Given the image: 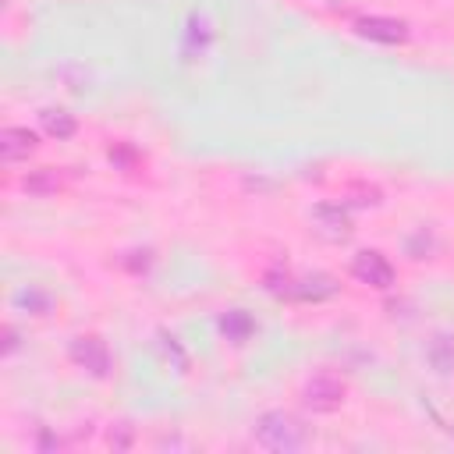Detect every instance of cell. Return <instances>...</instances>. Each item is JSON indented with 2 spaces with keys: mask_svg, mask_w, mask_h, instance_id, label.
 <instances>
[{
  "mask_svg": "<svg viewBox=\"0 0 454 454\" xmlns=\"http://www.w3.org/2000/svg\"><path fill=\"white\" fill-rule=\"evenodd\" d=\"M255 440L266 450H284L287 454V450L305 447L309 443V433H305V426L291 411H266L255 422Z\"/></svg>",
  "mask_w": 454,
  "mask_h": 454,
  "instance_id": "cell-1",
  "label": "cell"
},
{
  "mask_svg": "<svg viewBox=\"0 0 454 454\" xmlns=\"http://www.w3.org/2000/svg\"><path fill=\"white\" fill-rule=\"evenodd\" d=\"M67 355H71V362H74L78 369H85V372L96 376V380H103V376L110 372V365H114L106 340L96 337V333H82V337H74L71 348H67Z\"/></svg>",
  "mask_w": 454,
  "mask_h": 454,
  "instance_id": "cell-2",
  "label": "cell"
},
{
  "mask_svg": "<svg viewBox=\"0 0 454 454\" xmlns=\"http://www.w3.org/2000/svg\"><path fill=\"white\" fill-rule=\"evenodd\" d=\"M273 294H287V298H301V301H319V298H330V294H337V280L333 277H326V273H312V277H301V280H294V277H280V284L273 280V284H266Z\"/></svg>",
  "mask_w": 454,
  "mask_h": 454,
  "instance_id": "cell-3",
  "label": "cell"
},
{
  "mask_svg": "<svg viewBox=\"0 0 454 454\" xmlns=\"http://www.w3.org/2000/svg\"><path fill=\"white\" fill-rule=\"evenodd\" d=\"M351 277L362 280V284H369V287H376V291H387L394 284V266H390V259L383 252L362 248L351 259Z\"/></svg>",
  "mask_w": 454,
  "mask_h": 454,
  "instance_id": "cell-4",
  "label": "cell"
},
{
  "mask_svg": "<svg viewBox=\"0 0 454 454\" xmlns=\"http://www.w3.org/2000/svg\"><path fill=\"white\" fill-rule=\"evenodd\" d=\"M344 394H348V387L333 372H316L301 390V397L312 411H337L344 404Z\"/></svg>",
  "mask_w": 454,
  "mask_h": 454,
  "instance_id": "cell-5",
  "label": "cell"
},
{
  "mask_svg": "<svg viewBox=\"0 0 454 454\" xmlns=\"http://www.w3.org/2000/svg\"><path fill=\"white\" fill-rule=\"evenodd\" d=\"M355 32L362 39H372V43H383V46H397L408 39V21L401 18H387V14H365L355 21Z\"/></svg>",
  "mask_w": 454,
  "mask_h": 454,
  "instance_id": "cell-6",
  "label": "cell"
},
{
  "mask_svg": "<svg viewBox=\"0 0 454 454\" xmlns=\"http://www.w3.org/2000/svg\"><path fill=\"white\" fill-rule=\"evenodd\" d=\"M312 220L319 223L316 231H319L326 241H344V238L351 234V216H348L340 206H333V202H319V206L312 209Z\"/></svg>",
  "mask_w": 454,
  "mask_h": 454,
  "instance_id": "cell-7",
  "label": "cell"
},
{
  "mask_svg": "<svg viewBox=\"0 0 454 454\" xmlns=\"http://www.w3.org/2000/svg\"><path fill=\"white\" fill-rule=\"evenodd\" d=\"M35 145H39L35 131H28V128H4L0 131V160L4 163H18V160L32 156Z\"/></svg>",
  "mask_w": 454,
  "mask_h": 454,
  "instance_id": "cell-8",
  "label": "cell"
},
{
  "mask_svg": "<svg viewBox=\"0 0 454 454\" xmlns=\"http://www.w3.org/2000/svg\"><path fill=\"white\" fill-rule=\"evenodd\" d=\"M220 330H223V337H227V340H234V344H245V340L252 337L255 323H252V316H248L245 309H231L227 316H220Z\"/></svg>",
  "mask_w": 454,
  "mask_h": 454,
  "instance_id": "cell-9",
  "label": "cell"
},
{
  "mask_svg": "<svg viewBox=\"0 0 454 454\" xmlns=\"http://www.w3.org/2000/svg\"><path fill=\"white\" fill-rule=\"evenodd\" d=\"M39 121H43V131L50 135V138H71L74 131H78V121H74V114H67V110H43L39 114Z\"/></svg>",
  "mask_w": 454,
  "mask_h": 454,
  "instance_id": "cell-10",
  "label": "cell"
},
{
  "mask_svg": "<svg viewBox=\"0 0 454 454\" xmlns=\"http://www.w3.org/2000/svg\"><path fill=\"white\" fill-rule=\"evenodd\" d=\"M429 362H433L440 372H454V337L436 333V337L429 340Z\"/></svg>",
  "mask_w": 454,
  "mask_h": 454,
  "instance_id": "cell-11",
  "label": "cell"
},
{
  "mask_svg": "<svg viewBox=\"0 0 454 454\" xmlns=\"http://www.w3.org/2000/svg\"><path fill=\"white\" fill-rule=\"evenodd\" d=\"M21 188H25V192H32V195H50V192H57V188H60V177H57V170H53V167H43V170L28 174V177L21 181Z\"/></svg>",
  "mask_w": 454,
  "mask_h": 454,
  "instance_id": "cell-12",
  "label": "cell"
},
{
  "mask_svg": "<svg viewBox=\"0 0 454 454\" xmlns=\"http://www.w3.org/2000/svg\"><path fill=\"white\" fill-rule=\"evenodd\" d=\"M18 348V333H14V326H4V355H11Z\"/></svg>",
  "mask_w": 454,
  "mask_h": 454,
  "instance_id": "cell-13",
  "label": "cell"
}]
</instances>
